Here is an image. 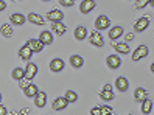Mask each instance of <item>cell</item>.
Segmentation results:
<instances>
[{"mask_svg":"<svg viewBox=\"0 0 154 115\" xmlns=\"http://www.w3.org/2000/svg\"><path fill=\"white\" fill-rule=\"evenodd\" d=\"M28 22L34 23V25H44V17L41 14H36V13H30L28 14Z\"/></svg>","mask_w":154,"mask_h":115,"instance_id":"25","label":"cell"},{"mask_svg":"<svg viewBox=\"0 0 154 115\" xmlns=\"http://www.w3.org/2000/svg\"><path fill=\"white\" fill-rule=\"evenodd\" d=\"M64 98L67 103H76L78 101V93L73 92V90H67L66 95H64Z\"/></svg>","mask_w":154,"mask_h":115,"instance_id":"28","label":"cell"},{"mask_svg":"<svg viewBox=\"0 0 154 115\" xmlns=\"http://www.w3.org/2000/svg\"><path fill=\"white\" fill-rule=\"evenodd\" d=\"M59 5L70 8V6H73V5H75V2H73V0H59Z\"/></svg>","mask_w":154,"mask_h":115,"instance_id":"31","label":"cell"},{"mask_svg":"<svg viewBox=\"0 0 154 115\" xmlns=\"http://www.w3.org/2000/svg\"><path fill=\"white\" fill-rule=\"evenodd\" d=\"M115 115H117V113H115Z\"/></svg>","mask_w":154,"mask_h":115,"instance_id":"44","label":"cell"},{"mask_svg":"<svg viewBox=\"0 0 154 115\" xmlns=\"http://www.w3.org/2000/svg\"><path fill=\"white\" fill-rule=\"evenodd\" d=\"M132 39H134V34H132V33H128V34L125 36V41H126V44H128V42H131Z\"/></svg>","mask_w":154,"mask_h":115,"instance_id":"35","label":"cell"},{"mask_svg":"<svg viewBox=\"0 0 154 115\" xmlns=\"http://www.w3.org/2000/svg\"><path fill=\"white\" fill-rule=\"evenodd\" d=\"M31 56H33V51H31V48H30L28 44H25V45L19 50V58H20L22 61H25L26 64H28V62H30V59H31Z\"/></svg>","mask_w":154,"mask_h":115,"instance_id":"8","label":"cell"},{"mask_svg":"<svg viewBox=\"0 0 154 115\" xmlns=\"http://www.w3.org/2000/svg\"><path fill=\"white\" fill-rule=\"evenodd\" d=\"M87 36H89V34H87L86 26L79 25V26H76V28H75V39H76V41H84Z\"/></svg>","mask_w":154,"mask_h":115,"instance_id":"20","label":"cell"},{"mask_svg":"<svg viewBox=\"0 0 154 115\" xmlns=\"http://www.w3.org/2000/svg\"><path fill=\"white\" fill-rule=\"evenodd\" d=\"M100 98H101L103 101H111V100H114V92L103 89L101 92H100Z\"/></svg>","mask_w":154,"mask_h":115,"instance_id":"29","label":"cell"},{"mask_svg":"<svg viewBox=\"0 0 154 115\" xmlns=\"http://www.w3.org/2000/svg\"><path fill=\"white\" fill-rule=\"evenodd\" d=\"M149 5H151V6H154V0H151V2H149Z\"/></svg>","mask_w":154,"mask_h":115,"instance_id":"41","label":"cell"},{"mask_svg":"<svg viewBox=\"0 0 154 115\" xmlns=\"http://www.w3.org/2000/svg\"><path fill=\"white\" fill-rule=\"evenodd\" d=\"M39 41L44 45H50V44H53V33L51 31H42L39 34Z\"/></svg>","mask_w":154,"mask_h":115,"instance_id":"19","label":"cell"},{"mask_svg":"<svg viewBox=\"0 0 154 115\" xmlns=\"http://www.w3.org/2000/svg\"><path fill=\"white\" fill-rule=\"evenodd\" d=\"M112 48H115V51L120 55H129L131 53V47L126 42H112Z\"/></svg>","mask_w":154,"mask_h":115,"instance_id":"6","label":"cell"},{"mask_svg":"<svg viewBox=\"0 0 154 115\" xmlns=\"http://www.w3.org/2000/svg\"><path fill=\"white\" fill-rule=\"evenodd\" d=\"M67 101H66V98L64 96H58V98L53 101V104H51V109L53 110H64L66 107H67Z\"/></svg>","mask_w":154,"mask_h":115,"instance_id":"13","label":"cell"},{"mask_svg":"<svg viewBox=\"0 0 154 115\" xmlns=\"http://www.w3.org/2000/svg\"><path fill=\"white\" fill-rule=\"evenodd\" d=\"M36 73H38V65H36L34 62H28V64H26V67H25V78L31 81V79L36 76Z\"/></svg>","mask_w":154,"mask_h":115,"instance_id":"12","label":"cell"},{"mask_svg":"<svg viewBox=\"0 0 154 115\" xmlns=\"http://www.w3.org/2000/svg\"><path fill=\"white\" fill-rule=\"evenodd\" d=\"M2 98H3V96H2V93H0V104H2Z\"/></svg>","mask_w":154,"mask_h":115,"instance_id":"42","label":"cell"},{"mask_svg":"<svg viewBox=\"0 0 154 115\" xmlns=\"http://www.w3.org/2000/svg\"><path fill=\"white\" fill-rule=\"evenodd\" d=\"M123 36V28L122 26H112V28H109V38H111V41L112 42H115L119 38H122Z\"/></svg>","mask_w":154,"mask_h":115,"instance_id":"17","label":"cell"},{"mask_svg":"<svg viewBox=\"0 0 154 115\" xmlns=\"http://www.w3.org/2000/svg\"><path fill=\"white\" fill-rule=\"evenodd\" d=\"M115 89L119 90V92H126L129 89V81H128V78H125V76H119L115 79Z\"/></svg>","mask_w":154,"mask_h":115,"instance_id":"7","label":"cell"},{"mask_svg":"<svg viewBox=\"0 0 154 115\" xmlns=\"http://www.w3.org/2000/svg\"><path fill=\"white\" fill-rule=\"evenodd\" d=\"M23 93H25V96L26 98H36V95L39 93V90H38V86L36 84H30L26 89L23 90Z\"/></svg>","mask_w":154,"mask_h":115,"instance_id":"21","label":"cell"},{"mask_svg":"<svg viewBox=\"0 0 154 115\" xmlns=\"http://www.w3.org/2000/svg\"><path fill=\"white\" fill-rule=\"evenodd\" d=\"M6 107H5V106L3 104H0V115H6Z\"/></svg>","mask_w":154,"mask_h":115,"instance_id":"36","label":"cell"},{"mask_svg":"<svg viewBox=\"0 0 154 115\" xmlns=\"http://www.w3.org/2000/svg\"><path fill=\"white\" fill-rule=\"evenodd\" d=\"M101 109V115H114V109L111 106H100Z\"/></svg>","mask_w":154,"mask_h":115,"instance_id":"30","label":"cell"},{"mask_svg":"<svg viewBox=\"0 0 154 115\" xmlns=\"http://www.w3.org/2000/svg\"><path fill=\"white\" fill-rule=\"evenodd\" d=\"M106 64H107L109 68L115 70V68H119L122 65V59H120V56H117V55H109L106 58Z\"/></svg>","mask_w":154,"mask_h":115,"instance_id":"9","label":"cell"},{"mask_svg":"<svg viewBox=\"0 0 154 115\" xmlns=\"http://www.w3.org/2000/svg\"><path fill=\"white\" fill-rule=\"evenodd\" d=\"M97 6V2H94V0H83V2L79 3V11L83 14H87L94 10V8Z\"/></svg>","mask_w":154,"mask_h":115,"instance_id":"11","label":"cell"},{"mask_svg":"<svg viewBox=\"0 0 154 115\" xmlns=\"http://www.w3.org/2000/svg\"><path fill=\"white\" fill-rule=\"evenodd\" d=\"M89 41H90V44H92V45H95V47H98V48H101V47L104 45V41H103L101 33L97 31V30H95V31H90Z\"/></svg>","mask_w":154,"mask_h":115,"instance_id":"3","label":"cell"},{"mask_svg":"<svg viewBox=\"0 0 154 115\" xmlns=\"http://www.w3.org/2000/svg\"><path fill=\"white\" fill-rule=\"evenodd\" d=\"M148 25H149V19H148V17H140V19L135 20L134 30L137 31V33H142V31H145V30L148 28Z\"/></svg>","mask_w":154,"mask_h":115,"instance_id":"10","label":"cell"},{"mask_svg":"<svg viewBox=\"0 0 154 115\" xmlns=\"http://www.w3.org/2000/svg\"><path fill=\"white\" fill-rule=\"evenodd\" d=\"M26 112H30V107H28V109H26V107L22 109V115H26Z\"/></svg>","mask_w":154,"mask_h":115,"instance_id":"39","label":"cell"},{"mask_svg":"<svg viewBox=\"0 0 154 115\" xmlns=\"http://www.w3.org/2000/svg\"><path fill=\"white\" fill-rule=\"evenodd\" d=\"M151 72H152V73H154V62H152V64H151Z\"/></svg>","mask_w":154,"mask_h":115,"instance_id":"40","label":"cell"},{"mask_svg":"<svg viewBox=\"0 0 154 115\" xmlns=\"http://www.w3.org/2000/svg\"><path fill=\"white\" fill-rule=\"evenodd\" d=\"M148 53H149V50H148L146 45H139L137 48L132 51V61H135V62H137V61H140V59H143V58H146Z\"/></svg>","mask_w":154,"mask_h":115,"instance_id":"2","label":"cell"},{"mask_svg":"<svg viewBox=\"0 0 154 115\" xmlns=\"http://www.w3.org/2000/svg\"><path fill=\"white\" fill-rule=\"evenodd\" d=\"M10 20H11V23H14V25H23V23H25V16L20 14V13H14V14L10 16Z\"/></svg>","mask_w":154,"mask_h":115,"instance_id":"23","label":"cell"},{"mask_svg":"<svg viewBox=\"0 0 154 115\" xmlns=\"http://www.w3.org/2000/svg\"><path fill=\"white\" fill-rule=\"evenodd\" d=\"M146 5H149V0H139V2H135V8H145Z\"/></svg>","mask_w":154,"mask_h":115,"instance_id":"32","label":"cell"},{"mask_svg":"<svg viewBox=\"0 0 154 115\" xmlns=\"http://www.w3.org/2000/svg\"><path fill=\"white\" fill-rule=\"evenodd\" d=\"M11 76H13V79H16V81H22V79L25 78V68H20V67L13 68Z\"/></svg>","mask_w":154,"mask_h":115,"instance_id":"24","label":"cell"},{"mask_svg":"<svg viewBox=\"0 0 154 115\" xmlns=\"http://www.w3.org/2000/svg\"><path fill=\"white\" fill-rule=\"evenodd\" d=\"M64 61H62L61 58H55V59H51L50 61V70L53 73H59V72H62L64 70Z\"/></svg>","mask_w":154,"mask_h":115,"instance_id":"5","label":"cell"},{"mask_svg":"<svg viewBox=\"0 0 154 115\" xmlns=\"http://www.w3.org/2000/svg\"><path fill=\"white\" fill-rule=\"evenodd\" d=\"M19 83H20V87H22V90H25L26 87H28V86L31 84V83H30V79H26V78H23L22 81H19Z\"/></svg>","mask_w":154,"mask_h":115,"instance_id":"33","label":"cell"},{"mask_svg":"<svg viewBox=\"0 0 154 115\" xmlns=\"http://www.w3.org/2000/svg\"><path fill=\"white\" fill-rule=\"evenodd\" d=\"M90 115H101V109H100V106H95V107L90 109Z\"/></svg>","mask_w":154,"mask_h":115,"instance_id":"34","label":"cell"},{"mask_svg":"<svg viewBox=\"0 0 154 115\" xmlns=\"http://www.w3.org/2000/svg\"><path fill=\"white\" fill-rule=\"evenodd\" d=\"M103 89H104V90H112V86H111V84H106Z\"/></svg>","mask_w":154,"mask_h":115,"instance_id":"38","label":"cell"},{"mask_svg":"<svg viewBox=\"0 0 154 115\" xmlns=\"http://www.w3.org/2000/svg\"><path fill=\"white\" fill-rule=\"evenodd\" d=\"M142 104V112L145 113V115H148L151 110H152V100L151 98H146L143 103H140Z\"/></svg>","mask_w":154,"mask_h":115,"instance_id":"27","label":"cell"},{"mask_svg":"<svg viewBox=\"0 0 154 115\" xmlns=\"http://www.w3.org/2000/svg\"><path fill=\"white\" fill-rule=\"evenodd\" d=\"M5 8H6V3H5V2H2V0H0V11H3Z\"/></svg>","mask_w":154,"mask_h":115,"instance_id":"37","label":"cell"},{"mask_svg":"<svg viewBox=\"0 0 154 115\" xmlns=\"http://www.w3.org/2000/svg\"><path fill=\"white\" fill-rule=\"evenodd\" d=\"M129 115H132V113H129Z\"/></svg>","mask_w":154,"mask_h":115,"instance_id":"43","label":"cell"},{"mask_svg":"<svg viewBox=\"0 0 154 115\" xmlns=\"http://www.w3.org/2000/svg\"><path fill=\"white\" fill-rule=\"evenodd\" d=\"M51 30H53V33H55L56 36H62V34H66L67 26H66V23H62V22H55V23H51Z\"/></svg>","mask_w":154,"mask_h":115,"instance_id":"16","label":"cell"},{"mask_svg":"<svg viewBox=\"0 0 154 115\" xmlns=\"http://www.w3.org/2000/svg\"><path fill=\"white\" fill-rule=\"evenodd\" d=\"M70 64H72V67H75V68H81L83 64H84V59L81 58L79 55H72L70 56Z\"/></svg>","mask_w":154,"mask_h":115,"instance_id":"22","label":"cell"},{"mask_svg":"<svg viewBox=\"0 0 154 115\" xmlns=\"http://www.w3.org/2000/svg\"><path fill=\"white\" fill-rule=\"evenodd\" d=\"M0 33H2L3 38H11L13 36V26L10 23H3L0 26Z\"/></svg>","mask_w":154,"mask_h":115,"instance_id":"26","label":"cell"},{"mask_svg":"<svg viewBox=\"0 0 154 115\" xmlns=\"http://www.w3.org/2000/svg\"><path fill=\"white\" fill-rule=\"evenodd\" d=\"M146 98H148V92L145 90L143 87H137V89L134 90V100L137 103H143Z\"/></svg>","mask_w":154,"mask_h":115,"instance_id":"14","label":"cell"},{"mask_svg":"<svg viewBox=\"0 0 154 115\" xmlns=\"http://www.w3.org/2000/svg\"><path fill=\"white\" fill-rule=\"evenodd\" d=\"M47 19L55 23V22H62V19H64V13H62L61 10H56V8H53V10H50L47 13Z\"/></svg>","mask_w":154,"mask_h":115,"instance_id":"4","label":"cell"},{"mask_svg":"<svg viewBox=\"0 0 154 115\" xmlns=\"http://www.w3.org/2000/svg\"><path fill=\"white\" fill-rule=\"evenodd\" d=\"M95 28H97V31L109 30V28H111V20H109V17L104 16V14L98 16L97 19H95Z\"/></svg>","mask_w":154,"mask_h":115,"instance_id":"1","label":"cell"},{"mask_svg":"<svg viewBox=\"0 0 154 115\" xmlns=\"http://www.w3.org/2000/svg\"><path fill=\"white\" fill-rule=\"evenodd\" d=\"M34 104H36V107H44L45 104H47V93L45 92H39L38 95H36V98H34Z\"/></svg>","mask_w":154,"mask_h":115,"instance_id":"18","label":"cell"},{"mask_svg":"<svg viewBox=\"0 0 154 115\" xmlns=\"http://www.w3.org/2000/svg\"><path fill=\"white\" fill-rule=\"evenodd\" d=\"M26 44L30 45V48H31V51H33V53H41V51L44 50V47H45L39 39H30Z\"/></svg>","mask_w":154,"mask_h":115,"instance_id":"15","label":"cell"}]
</instances>
